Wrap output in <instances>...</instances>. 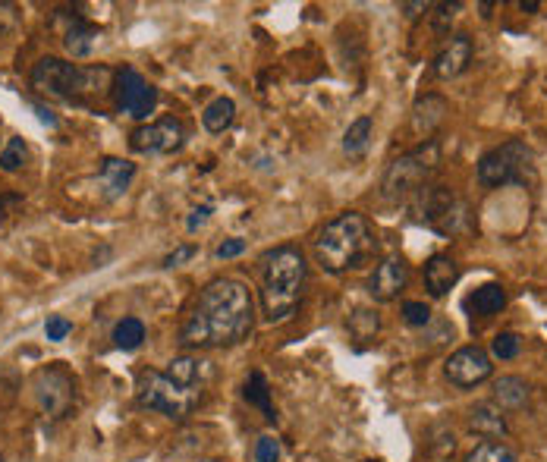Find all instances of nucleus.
<instances>
[{"label":"nucleus","mask_w":547,"mask_h":462,"mask_svg":"<svg viewBox=\"0 0 547 462\" xmlns=\"http://www.w3.org/2000/svg\"><path fill=\"white\" fill-rule=\"evenodd\" d=\"M516 7H519V10H525V13H535V10H538V0H529V4H525V0H519Z\"/></svg>","instance_id":"obj_40"},{"label":"nucleus","mask_w":547,"mask_h":462,"mask_svg":"<svg viewBox=\"0 0 547 462\" xmlns=\"http://www.w3.org/2000/svg\"><path fill=\"white\" fill-rule=\"evenodd\" d=\"M305 283H309V264L302 249L277 246L261 255V305L271 324H283L296 315Z\"/></svg>","instance_id":"obj_2"},{"label":"nucleus","mask_w":547,"mask_h":462,"mask_svg":"<svg viewBox=\"0 0 547 462\" xmlns=\"http://www.w3.org/2000/svg\"><path fill=\"white\" fill-rule=\"evenodd\" d=\"M456 280H459V264L450 255L428 258V264H425V290L431 296H437V299L447 296L456 286Z\"/></svg>","instance_id":"obj_18"},{"label":"nucleus","mask_w":547,"mask_h":462,"mask_svg":"<svg viewBox=\"0 0 547 462\" xmlns=\"http://www.w3.org/2000/svg\"><path fill=\"white\" fill-rule=\"evenodd\" d=\"M246 252V242L243 239H227V242H221V246H217V258L221 261H227V258H236V255H243Z\"/></svg>","instance_id":"obj_34"},{"label":"nucleus","mask_w":547,"mask_h":462,"mask_svg":"<svg viewBox=\"0 0 547 462\" xmlns=\"http://www.w3.org/2000/svg\"><path fill=\"white\" fill-rule=\"evenodd\" d=\"M459 7H463V4H441V7H437V19H434V26H437V29H444V22H447V19H453V16L459 13Z\"/></svg>","instance_id":"obj_37"},{"label":"nucleus","mask_w":547,"mask_h":462,"mask_svg":"<svg viewBox=\"0 0 547 462\" xmlns=\"http://www.w3.org/2000/svg\"><path fill=\"white\" fill-rule=\"evenodd\" d=\"M114 101H117L120 114L145 120L148 114H155V107H158V88L148 85L139 70L126 66V70H120L114 79Z\"/></svg>","instance_id":"obj_10"},{"label":"nucleus","mask_w":547,"mask_h":462,"mask_svg":"<svg viewBox=\"0 0 547 462\" xmlns=\"http://www.w3.org/2000/svg\"><path fill=\"white\" fill-rule=\"evenodd\" d=\"M472 63V38L456 32V35H447L441 51H437L434 57V76L437 79H453L466 70V66Z\"/></svg>","instance_id":"obj_14"},{"label":"nucleus","mask_w":547,"mask_h":462,"mask_svg":"<svg viewBox=\"0 0 547 462\" xmlns=\"http://www.w3.org/2000/svg\"><path fill=\"white\" fill-rule=\"evenodd\" d=\"M441 167V145L434 139H428L425 145H419L409 154H400L384 173V195L390 202H403V198H412L415 192H422L425 186H431V176Z\"/></svg>","instance_id":"obj_5"},{"label":"nucleus","mask_w":547,"mask_h":462,"mask_svg":"<svg viewBox=\"0 0 547 462\" xmlns=\"http://www.w3.org/2000/svg\"><path fill=\"white\" fill-rule=\"evenodd\" d=\"M371 252V230L368 220L356 211H346L324 224L315 236V258L327 274H343L359 268Z\"/></svg>","instance_id":"obj_3"},{"label":"nucleus","mask_w":547,"mask_h":462,"mask_svg":"<svg viewBox=\"0 0 547 462\" xmlns=\"http://www.w3.org/2000/svg\"><path fill=\"white\" fill-rule=\"evenodd\" d=\"M195 255V246H180V249H173L167 258H164V268H180L183 261H189Z\"/></svg>","instance_id":"obj_35"},{"label":"nucleus","mask_w":547,"mask_h":462,"mask_svg":"<svg viewBox=\"0 0 547 462\" xmlns=\"http://www.w3.org/2000/svg\"><path fill=\"white\" fill-rule=\"evenodd\" d=\"M403 321H406L409 327H428V321H431V308H428L425 302H406V305H403Z\"/></svg>","instance_id":"obj_30"},{"label":"nucleus","mask_w":547,"mask_h":462,"mask_svg":"<svg viewBox=\"0 0 547 462\" xmlns=\"http://www.w3.org/2000/svg\"><path fill=\"white\" fill-rule=\"evenodd\" d=\"M255 462H280V444L277 437L271 434H261L258 444H255Z\"/></svg>","instance_id":"obj_31"},{"label":"nucleus","mask_w":547,"mask_h":462,"mask_svg":"<svg viewBox=\"0 0 547 462\" xmlns=\"http://www.w3.org/2000/svg\"><path fill=\"white\" fill-rule=\"evenodd\" d=\"M70 330H73V321L67 318H60V315H51L48 324H45V334L51 343H60V340H67L70 337Z\"/></svg>","instance_id":"obj_32"},{"label":"nucleus","mask_w":547,"mask_h":462,"mask_svg":"<svg viewBox=\"0 0 547 462\" xmlns=\"http://www.w3.org/2000/svg\"><path fill=\"white\" fill-rule=\"evenodd\" d=\"M447 110L450 107H447V101L441 95H425V98H419V101H415V107H412V120H409L412 132L419 139H431L434 129L444 123Z\"/></svg>","instance_id":"obj_16"},{"label":"nucleus","mask_w":547,"mask_h":462,"mask_svg":"<svg viewBox=\"0 0 547 462\" xmlns=\"http://www.w3.org/2000/svg\"><path fill=\"white\" fill-rule=\"evenodd\" d=\"M199 387L177 384L167 371H139L136 374V403L142 409H155L167 418H186L195 406L202 403Z\"/></svg>","instance_id":"obj_6"},{"label":"nucleus","mask_w":547,"mask_h":462,"mask_svg":"<svg viewBox=\"0 0 547 462\" xmlns=\"http://www.w3.org/2000/svg\"><path fill=\"white\" fill-rule=\"evenodd\" d=\"M371 132H375V120L371 117H356L349 123V129L343 132V151L346 158L353 161H362L368 154V145H371Z\"/></svg>","instance_id":"obj_21"},{"label":"nucleus","mask_w":547,"mask_h":462,"mask_svg":"<svg viewBox=\"0 0 547 462\" xmlns=\"http://www.w3.org/2000/svg\"><path fill=\"white\" fill-rule=\"evenodd\" d=\"M491 356L481 346H463L444 362V374L453 387H475L491 378Z\"/></svg>","instance_id":"obj_12"},{"label":"nucleus","mask_w":547,"mask_h":462,"mask_svg":"<svg viewBox=\"0 0 547 462\" xmlns=\"http://www.w3.org/2000/svg\"><path fill=\"white\" fill-rule=\"evenodd\" d=\"M519 349H522V343H519V337L516 334H497L494 337V343H491V352L497 359H503V362H510V359H516L519 356Z\"/></svg>","instance_id":"obj_29"},{"label":"nucleus","mask_w":547,"mask_h":462,"mask_svg":"<svg viewBox=\"0 0 547 462\" xmlns=\"http://www.w3.org/2000/svg\"><path fill=\"white\" fill-rule=\"evenodd\" d=\"M0 462H4V459H0Z\"/></svg>","instance_id":"obj_41"},{"label":"nucleus","mask_w":547,"mask_h":462,"mask_svg":"<svg viewBox=\"0 0 547 462\" xmlns=\"http://www.w3.org/2000/svg\"><path fill=\"white\" fill-rule=\"evenodd\" d=\"M233 117H236V104H233L230 98H214V101L205 107L202 123H205L208 132H224V129H230Z\"/></svg>","instance_id":"obj_24"},{"label":"nucleus","mask_w":547,"mask_h":462,"mask_svg":"<svg viewBox=\"0 0 547 462\" xmlns=\"http://www.w3.org/2000/svg\"><path fill=\"white\" fill-rule=\"evenodd\" d=\"M35 114H38V120H41V123H48V126H54V123H57V117L51 114V110L38 107V104H35Z\"/></svg>","instance_id":"obj_38"},{"label":"nucleus","mask_w":547,"mask_h":462,"mask_svg":"<svg viewBox=\"0 0 547 462\" xmlns=\"http://www.w3.org/2000/svg\"><path fill=\"white\" fill-rule=\"evenodd\" d=\"M136 176V164L133 161H123V158H104L101 170H98V186L104 202H117V198L129 189Z\"/></svg>","instance_id":"obj_15"},{"label":"nucleus","mask_w":547,"mask_h":462,"mask_svg":"<svg viewBox=\"0 0 547 462\" xmlns=\"http://www.w3.org/2000/svg\"><path fill=\"white\" fill-rule=\"evenodd\" d=\"M32 88L48 98H60V101H79L82 95H95L101 88H107V79H111V70H85V66L67 63L60 57H41L32 66Z\"/></svg>","instance_id":"obj_4"},{"label":"nucleus","mask_w":547,"mask_h":462,"mask_svg":"<svg viewBox=\"0 0 547 462\" xmlns=\"http://www.w3.org/2000/svg\"><path fill=\"white\" fill-rule=\"evenodd\" d=\"M208 214H211V205L195 208V211L189 214V220H186V230H189V233H195V230H199V227L205 224V220H208Z\"/></svg>","instance_id":"obj_36"},{"label":"nucleus","mask_w":547,"mask_h":462,"mask_svg":"<svg viewBox=\"0 0 547 462\" xmlns=\"http://www.w3.org/2000/svg\"><path fill=\"white\" fill-rule=\"evenodd\" d=\"M535 180V154L532 148L510 139L497 148H491L488 154H481L478 161V183L485 189H500V186H525Z\"/></svg>","instance_id":"obj_7"},{"label":"nucleus","mask_w":547,"mask_h":462,"mask_svg":"<svg viewBox=\"0 0 547 462\" xmlns=\"http://www.w3.org/2000/svg\"><path fill=\"white\" fill-rule=\"evenodd\" d=\"M494 403L500 409H522L525 403H529V384H525L522 378H500L494 384Z\"/></svg>","instance_id":"obj_22"},{"label":"nucleus","mask_w":547,"mask_h":462,"mask_svg":"<svg viewBox=\"0 0 547 462\" xmlns=\"http://www.w3.org/2000/svg\"><path fill=\"white\" fill-rule=\"evenodd\" d=\"M32 387H35V400H38L41 412L51 418H63L76 403V381H73V374L60 365L41 368L35 374Z\"/></svg>","instance_id":"obj_9"},{"label":"nucleus","mask_w":547,"mask_h":462,"mask_svg":"<svg viewBox=\"0 0 547 462\" xmlns=\"http://www.w3.org/2000/svg\"><path fill=\"white\" fill-rule=\"evenodd\" d=\"M26 154H29V148H26L23 139H10L7 148H4V154H0V170L16 173L19 167L26 164Z\"/></svg>","instance_id":"obj_28"},{"label":"nucleus","mask_w":547,"mask_h":462,"mask_svg":"<svg viewBox=\"0 0 547 462\" xmlns=\"http://www.w3.org/2000/svg\"><path fill=\"white\" fill-rule=\"evenodd\" d=\"M16 26H19V13H16V7H13V4H0V38L13 35Z\"/></svg>","instance_id":"obj_33"},{"label":"nucleus","mask_w":547,"mask_h":462,"mask_svg":"<svg viewBox=\"0 0 547 462\" xmlns=\"http://www.w3.org/2000/svg\"><path fill=\"white\" fill-rule=\"evenodd\" d=\"M409 283V264L400 255H387L375 264V271L368 277V293L378 302H393Z\"/></svg>","instance_id":"obj_13"},{"label":"nucleus","mask_w":547,"mask_h":462,"mask_svg":"<svg viewBox=\"0 0 547 462\" xmlns=\"http://www.w3.org/2000/svg\"><path fill=\"white\" fill-rule=\"evenodd\" d=\"M142 343H145V324L139 318H123V321H117V327H114V346L117 349L133 352Z\"/></svg>","instance_id":"obj_25"},{"label":"nucleus","mask_w":547,"mask_h":462,"mask_svg":"<svg viewBox=\"0 0 547 462\" xmlns=\"http://www.w3.org/2000/svg\"><path fill=\"white\" fill-rule=\"evenodd\" d=\"M503 305H507V293H503L500 283H485L478 286V290L466 299V308L478 318H491V315H500Z\"/></svg>","instance_id":"obj_20"},{"label":"nucleus","mask_w":547,"mask_h":462,"mask_svg":"<svg viewBox=\"0 0 547 462\" xmlns=\"http://www.w3.org/2000/svg\"><path fill=\"white\" fill-rule=\"evenodd\" d=\"M243 396H246V403H249V406H258L261 412H265V418H271V422H274V403H271V387H268V381H265V374H261V371H252V374H249V381H246Z\"/></svg>","instance_id":"obj_23"},{"label":"nucleus","mask_w":547,"mask_h":462,"mask_svg":"<svg viewBox=\"0 0 547 462\" xmlns=\"http://www.w3.org/2000/svg\"><path fill=\"white\" fill-rule=\"evenodd\" d=\"M469 425L475 434H481L485 440H497L507 434V418H503V409L491 400V403H478L472 409V418H469Z\"/></svg>","instance_id":"obj_19"},{"label":"nucleus","mask_w":547,"mask_h":462,"mask_svg":"<svg viewBox=\"0 0 547 462\" xmlns=\"http://www.w3.org/2000/svg\"><path fill=\"white\" fill-rule=\"evenodd\" d=\"M378 327H381L378 315L368 312V308H356L353 318H349V330H353L359 340H371V337L378 334Z\"/></svg>","instance_id":"obj_27"},{"label":"nucleus","mask_w":547,"mask_h":462,"mask_svg":"<svg viewBox=\"0 0 547 462\" xmlns=\"http://www.w3.org/2000/svg\"><path fill=\"white\" fill-rule=\"evenodd\" d=\"M463 462H519V459L507 444H500V440H481L472 453H466Z\"/></svg>","instance_id":"obj_26"},{"label":"nucleus","mask_w":547,"mask_h":462,"mask_svg":"<svg viewBox=\"0 0 547 462\" xmlns=\"http://www.w3.org/2000/svg\"><path fill=\"white\" fill-rule=\"evenodd\" d=\"M255 327V302L243 280L217 277L195 299L186 324L180 327V346L217 349L249 340Z\"/></svg>","instance_id":"obj_1"},{"label":"nucleus","mask_w":547,"mask_h":462,"mask_svg":"<svg viewBox=\"0 0 547 462\" xmlns=\"http://www.w3.org/2000/svg\"><path fill=\"white\" fill-rule=\"evenodd\" d=\"M403 10H406L409 19H415V16H419V10H428V4H403Z\"/></svg>","instance_id":"obj_39"},{"label":"nucleus","mask_w":547,"mask_h":462,"mask_svg":"<svg viewBox=\"0 0 547 462\" xmlns=\"http://www.w3.org/2000/svg\"><path fill=\"white\" fill-rule=\"evenodd\" d=\"M412 211L419 214L422 224H428L437 233H456L466 227L469 208L463 198H456L447 186H425L412 195Z\"/></svg>","instance_id":"obj_8"},{"label":"nucleus","mask_w":547,"mask_h":462,"mask_svg":"<svg viewBox=\"0 0 547 462\" xmlns=\"http://www.w3.org/2000/svg\"><path fill=\"white\" fill-rule=\"evenodd\" d=\"M101 32L92 26L89 19L79 13H67V29H63V48H67L73 57H89L95 51Z\"/></svg>","instance_id":"obj_17"},{"label":"nucleus","mask_w":547,"mask_h":462,"mask_svg":"<svg viewBox=\"0 0 547 462\" xmlns=\"http://www.w3.org/2000/svg\"><path fill=\"white\" fill-rule=\"evenodd\" d=\"M183 123L173 120V117H161L155 123H145L139 129H133L129 136V148L136 154H173L183 148Z\"/></svg>","instance_id":"obj_11"}]
</instances>
